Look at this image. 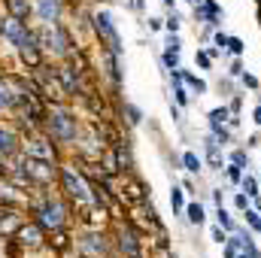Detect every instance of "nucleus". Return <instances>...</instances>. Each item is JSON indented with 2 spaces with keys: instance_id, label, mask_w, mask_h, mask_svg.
Returning <instances> with one entry per match:
<instances>
[{
  "instance_id": "obj_1",
  "label": "nucleus",
  "mask_w": 261,
  "mask_h": 258,
  "mask_svg": "<svg viewBox=\"0 0 261 258\" xmlns=\"http://www.w3.org/2000/svg\"><path fill=\"white\" fill-rule=\"evenodd\" d=\"M3 34L18 46V52L24 55V61L28 64H37L40 61V52H37V37L34 34H28L24 28H21V21L18 18H9L6 24H3Z\"/></svg>"
},
{
  "instance_id": "obj_2",
  "label": "nucleus",
  "mask_w": 261,
  "mask_h": 258,
  "mask_svg": "<svg viewBox=\"0 0 261 258\" xmlns=\"http://www.w3.org/2000/svg\"><path fill=\"white\" fill-rule=\"evenodd\" d=\"M21 167H24V173L34 176L37 183H49V179H52V167L46 164V158H34V155H28V161H24Z\"/></svg>"
},
{
  "instance_id": "obj_3",
  "label": "nucleus",
  "mask_w": 261,
  "mask_h": 258,
  "mask_svg": "<svg viewBox=\"0 0 261 258\" xmlns=\"http://www.w3.org/2000/svg\"><path fill=\"white\" fill-rule=\"evenodd\" d=\"M61 176H64L67 192L73 194L76 200H88V197H91V192H88V186L82 183V176H76V173H73V167H64V170H61Z\"/></svg>"
},
{
  "instance_id": "obj_4",
  "label": "nucleus",
  "mask_w": 261,
  "mask_h": 258,
  "mask_svg": "<svg viewBox=\"0 0 261 258\" xmlns=\"http://www.w3.org/2000/svg\"><path fill=\"white\" fill-rule=\"evenodd\" d=\"M40 222H43L46 228H61V222H64V210H61V203H55V200L43 203V210H40Z\"/></svg>"
},
{
  "instance_id": "obj_5",
  "label": "nucleus",
  "mask_w": 261,
  "mask_h": 258,
  "mask_svg": "<svg viewBox=\"0 0 261 258\" xmlns=\"http://www.w3.org/2000/svg\"><path fill=\"white\" fill-rule=\"evenodd\" d=\"M52 128H55V134H58L61 140H73V137H76V128H73V122H70L67 113H55V116H52Z\"/></svg>"
},
{
  "instance_id": "obj_6",
  "label": "nucleus",
  "mask_w": 261,
  "mask_h": 258,
  "mask_svg": "<svg viewBox=\"0 0 261 258\" xmlns=\"http://www.w3.org/2000/svg\"><path fill=\"white\" fill-rule=\"evenodd\" d=\"M97 31L107 37V43L113 46V52H119V37H116V31H113V24H110V15H107V12H100V15H97Z\"/></svg>"
},
{
  "instance_id": "obj_7",
  "label": "nucleus",
  "mask_w": 261,
  "mask_h": 258,
  "mask_svg": "<svg viewBox=\"0 0 261 258\" xmlns=\"http://www.w3.org/2000/svg\"><path fill=\"white\" fill-rule=\"evenodd\" d=\"M40 40H43V43H49V46H55V52H64V49H67L61 28H46V31L40 34Z\"/></svg>"
},
{
  "instance_id": "obj_8",
  "label": "nucleus",
  "mask_w": 261,
  "mask_h": 258,
  "mask_svg": "<svg viewBox=\"0 0 261 258\" xmlns=\"http://www.w3.org/2000/svg\"><path fill=\"white\" fill-rule=\"evenodd\" d=\"M28 155H34V158H46V161H49V158H52V149H49L43 140H34V143L28 146Z\"/></svg>"
},
{
  "instance_id": "obj_9",
  "label": "nucleus",
  "mask_w": 261,
  "mask_h": 258,
  "mask_svg": "<svg viewBox=\"0 0 261 258\" xmlns=\"http://www.w3.org/2000/svg\"><path fill=\"white\" fill-rule=\"evenodd\" d=\"M18 237H21V243L37 246V243H40V228H37V225H28V228H21V231H18Z\"/></svg>"
},
{
  "instance_id": "obj_10",
  "label": "nucleus",
  "mask_w": 261,
  "mask_h": 258,
  "mask_svg": "<svg viewBox=\"0 0 261 258\" xmlns=\"http://www.w3.org/2000/svg\"><path fill=\"white\" fill-rule=\"evenodd\" d=\"M40 15H43V21H55V15H58V0H40Z\"/></svg>"
},
{
  "instance_id": "obj_11",
  "label": "nucleus",
  "mask_w": 261,
  "mask_h": 258,
  "mask_svg": "<svg viewBox=\"0 0 261 258\" xmlns=\"http://www.w3.org/2000/svg\"><path fill=\"white\" fill-rule=\"evenodd\" d=\"M9 9H12V15H15V18H28L31 3H28V0H9Z\"/></svg>"
},
{
  "instance_id": "obj_12",
  "label": "nucleus",
  "mask_w": 261,
  "mask_h": 258,
  "mask_svg": "<svg viewBox=\"0 0 261 258\" xmlns=\"http://www.w3.org/2000/svg\"><path fill=\"white\" fill-rule=\"evenodd\" d=\"M12 149H15V137H12L9 131L0 128V152H3V155H9Z\"/></svg>"
},
{
  "instance_id": "obj_13",
  "label": "nucleus",
  "mask_w": 261,
  "mask_h": 258,
  "mask_svg": "<svg viewBox=\"0 0 261 258\" xmlns=\"http://www.w3.org/2000/svg\"><path fill=\"white\" fill-rule=\"evenodd\" d=\"M122 249H128V255H137V240H134V234H130V231L122 234Z\"/></svg>"
},
{
  "instance_id": "obj_14",
  "label": "nucleus",
  "mask_w": 261,
  "mask_h": 258,
  "mask_svg": "<svg viewBox=\"0 0 261 258\" xmlns=\"http://www.w3.org/2000/svg\"><path fill=\"white\" fill-rule=\"evenodd\" d=\"M225 119H228V113H225V110H213V113H210V122H213V128H219Z\"/></svg>"
},
{
  "instance_id": "obj_15",
  "label": "nucleus",
  "mask_w": 261,
  "mask_h": 258,
  "mask_svg": "<svg viewBox=\"0 0 261 258\" xmlns=\"http://www.w3.org/2000/svg\"><path fill=\"white\" fill-rule=\"evenodd\" d=\"M189 219H192L195 225H200V222H203V210H200V203H195V207H189Z\"/></svg>"
},
{
  "instance_id": "obj_16",
  "label": "nucleus",
  "mask_w": 261,
  "mask_h": 258,
  "mask_svg": "<svg viewBox=\"0 0 261 258\" xmlns=\"http://www.w3.org/2000/svg\"><path fill=\"white\" fill-rule=\"evenodd\" d=\"M186 82H189V85H192V88H195L197 94H200V91H206V85H203V82H200V79H197V76H189V73H186Z\"/></svg>"
},
{
  "instance_id": "obj_17",
  "label": "nucleus",
  "mask_w": 261,
  "mask_h": 258,
  "mask_svg": "<svg viewBox=\"0 0 261 258\" xmlns=\"http://www.w3.org/2000/svg\"><path fill=\"white\" fill-rule=\"evenodd\" d=\"M182 161H186V167H189V170H200V158H197V155H192V152H189Z\"/></svg>"
},
{
  "instance_id": "obj_18",
  "label": "nucleus",
  "mask_w": 261,
  "mask_h": 258,
  "mask_svg": "<svg viewBox=\"0 0 261 258\" xmlns=\"http://www.w3.org/2000/svg\"><path fill=\"white\" fill-rule=\"evenodd\" d=\"M200 12H203L206 18H216V15H219V6H216V3H203V6H200Z\"/></svg>"
},
{
  "instance_id": "obj_19",
  "label": "nucleus",
  "mask_w": 261,
  "mask_h": 258,
  "mask_svg": "<svg viewBox=\"0 0 261 258\" xmlns=\"http://www.w3.org/2000/svg\"><path fill=\"white\" fill-rule=\"evenodd\" d=\"M219 225H222V228H234V222L228 219V213H225L222 207H219Z\"/></svg>"
},
{
  "instance_id": "obj_20",
  "label": "nucleus",
  "mask_w": 261,
  "mask_h": 258,
  "mask_svg": "<svg viewBox=\"0 0 261 258\" xmlns=\"http://www.w3.org/2000/svg\"><path fill=\"white\" fill-rule=\"evenodd\" d=\"M170 203H173V210H179V207H182V192H179V189H173V194H170Z\"/></svg>"
},
{
  "instance_id": "obj_21",
  "label": "nucleus",
  "mask_w": 261,
  "mask_h": 258,
  "mask_svg": "<svg viewBox=\"0 0 261 258\" xmlns=\"http://www.w3.org/2000/svg\"><path fill=\"white\" fill-rule=\"evenodd\" d=\"M228 46H231V52H237V55L243 52V40H237V37H234V40H228Z\"/></svg>"
},
{
  "instance_id": "obj_22",
  "label": "nucleus",
  "mask_w": 261,
  "mask_h": 258,
  "mask_svg": "<svg viewBox=\"0 0 261 258\" xmlns=\"http://www.w3.org/2000/svg\"><path fill=\"white\" fill-rule=\"evenodd\" d=\"M9 104H12V94L6 88H0V107H9Z\"/></svg>"
},
{
  "instance_id": "obj_23",
  "label": "nucleus",
  "mask_w": 261,
  "mask_h": 258,
  "mask_svg": "<svg viewBox=\"0 0 261 258\" xmlns=\"http://www.w3.org/2000/svg\"><path fill=\"white\" fill-rule=\"evenodd\" d=\"M164 61H167V67H176V52H173V49H170V52H167V55H164Z\"/></svg>"
},
{
  "instance_id": "obj_24",
  "label": "nucleus",
  "mask_w": 261,
  "mask_h": 258,
  "mask_svg": "<svg viewBox=\"0 0 261 258\" xmlns=\"http://www.w3.org/2000/svg\"><path fill=\"white\" fill-rule=\"evenodd\" d=\"M246 216H249V225H252V228H261V219H258V213H246Z\"/></svg>"
},
{
  "instance_id": "obj_25",
  "label": "nucleus",
  "mask_w": 261,
  "mask_h": 258,
  "mask_svg": "<svg viewBox=\"0 0 261 258\" xmlns=\"http://www.w3.org/2000/svg\"><path fill=\"white\" fill-rule=\"evenodd\" d=\"M228 176H231V179H234V183H237V179H240V164H234V167H231V170H228Z\"/></svg>"
},
{
  "instance_id": "obj_26",
  "label": "nucleus",
  "mask_w": 261,
  "mask_h": 258,
  "mask_svg": "<svg viewBox=\"0 0 261 258\" xmlns=\"http://www.w3.org/2000/svg\"><path fill=\"white\" fill-rule=\"evenodd\" d=\"M246 192H249V194H258V186H255V179H246Z\"/></svg>"
},
{
  "instance_id": "obj_27",
  "label": "nucleus",
  "mask_w": 261,
  "mask_h": 258,
  "mask_svg": "<svg viewBox=\"0 0 261 258\" xmlns=\"http://www.w3.org/2000/svg\"><path fill=\"white\" fill-rule=\"evenodd\" d=\"M234 164H246V152H234Z\"/></svg>"
},
{
  "instance_id": "obj_28",
  "label": "nucleus",
  "mask_w": 261,
  "mask_h": 258,
  "mask_svg": "<svg viewBox=\"0 0 261 258\" xmlns=\"http://www.w3.org/2000/svg\"><path fill=\"white\" fill-rule=\"evenodd\" d=\"M213 240H216V243H225V237H222V228H213Z\"/></svg>"
},
{
  "instance_id": "obj_29",
  "label": "nucleus",
  "mask_w": 261,
  "mask_h": 258,
  "mask_svg": "<svg viewBox=\"0 0 261 258\" xmlns=\"http://www.w3.org/2000/svg\"><path fill=\"white\" fill-rule=\"evenodd\" d=\"M167 28H170V31H176V28H179V15H173V18L167 21Z\"/></svg>"
},
{
  "instance_id": "obj_30",
  "label": "nucleus",
  "mask_w": 261,
  "mask_h": 258,
  "mask_svg": "<svg viewBox=\"0 0 261 258\" xmlns=\"http://www.w3.org/2000/svg\"><path fill=\"white\" fill-rule=\"evenodd\" d=\"M255 122H258V125H261V110H258V113H255Z\"/></svg>"
},
{
  "instance_id": "obj_31",
  "label": "nucleus",
  "mask_w": 261,
  "mask_h": 258,
  "mask_svg": "<svg viewBox=\"0 0 261 258\" xmlns=\"http://www.w3.org/2000/svg\"><path fill=\"white\" fill-rule=\"evenodd\" d=\"M140 3H143V0H134V6H137V9H140Z\"/></svg>"
},
{
  "instance_id": "obj_32",
  "label": "nucleus",
  "mask_w": 261,
  "mask_h": 258,
  "mask_svg": "<svg viewBox=\"0 0 261 258\" xmlns=\"http://www.w3.org/2000/svg\"><path fill=\"white\" fill-rule=\"evenodd\" d=\"M164 3H173V0H164Z\"/></svg>"
}]
</instances>
